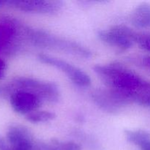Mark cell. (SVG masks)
<instances>
[{
	"mask_svg": "<svg viewBox=\"0 0 150 150\" xmlns=\"http://www.w3.org/2000/svg\"><path fill=\"white\" fill-rule=\"evenodd\" d=\"M95 73L110 89L130 96L138 92H149L150 82L122 64H103L95 66ZM131 100V99H130Z\"/></svg>",
	"mask_w": 150,
	"mask_h": 150,
	"instance_id": "cell-1",
	"label": "cell"
},
{
	"mask_svg": "<svg viewBox=\"0 0 150 150\" xmlns=\"http://www.w3.org/2000/svg\"><path fill=\"white\" fill-rule=\"evenodd\" d=\"M28 36L31 42L38 46L59 50L82 58L88 59L92 56L91 51L80 44L63 39L44 31L31 30Z\"/></svg>",
	"mask_w": 150,
	"mask_h": 150,
	"instance_id": "cell-2",
	"label": "cell"
},
{
	"mask_svg": "<svg viewBox=\"0 0 150 150\" xmlns=\"http://www.w3.org/2000/svg\"><path fill=\"white\" fill-rule=\"evenodd\" d=\"M12 85L18 88V90L35 94L42 101L56 103L59 100L60 93L58 86L52 82L43 81L32 78L18 77L13 81Z\"/></svg>",
	"mask_w": 150,
	"mask_h": 150,
	"instance_id": "cell-3",
	"label": "cell"
},
{
	"mask_svg": "<svg viewBox=\"0 0 150 150\" xmlns=\"http://www.w3.org/2000/svg\"><path fill=\"white\" fill-rule=\"evenodd\" d=\"M92 98L101 110L110 114H116L122 107L132 103L130 95L110 88L94 91Z\"/></svg>",
	"mask_w": 150,
	"mask_h": 150,
	"instance_id": "cell-4",
	"label": "cell"
},
{
	"mask_svg": "<svg viewBox=\"0 0 150 150\" xmlns=\"http://www.w3.org/2000/svg\"><path fill=\"white\" fill-rule=\"evenodd\" d=\"M38 59L41 62L53 66L65 73L67 77L77 86L81 87L90 86L91 79L89 76L76 66L64 60L46 54H40L38 56Z\"/></svg>",
	"mask_w": 150,
	"mask_h": 150,
	"instance_id": "cell-5",
	"label": "cell"
},
{
	"mask_svg": "<svg viewBox=\"0 0 150 150\" xmlns=\"http://www.w3.org/2000/svg\"><path fill=\"white\" fill-rule=\"evenodd\" d=\"M4 3L21 11L38 14L55 13L63 7V1L59 0H17Z\"/></svg>",
	"mask_w": 150,
	"mask_h": 150,
	"instance_id": "cell-6",
	"label": "cell"
},
{
	"mask_svg": "<svg viewBox=\"0 0 150 150\" xmlns=\"http://www.w3.org/2000/svg\"><path fill=\"white\" fill-rule=\"evenodd\" d=\"M6 140L9 150H32L33 137L31 132L24 126L13 125L7 129Z\"/></svg>",
	"mask_w": 150,
	"mask_h": 150,
	"instance_id": "cell-7",
	"label": "cell"
},
{
	"mask_svg": "<svg viewBox=\"0 0 150 150\" xmlns=\"http://www.w3.org/2000/svg\"><path fill=\"white\" fill-rule=\"evenodd\" d=\"M10 105L16 113L28 115L40 106L42 100L35 94L17 90L10 95Z\"/></svg>",
	"mask_w": 150,
	"mask_h": 150,
	"instance_id": "cell-8",
	"label": "cell"
},
{
	"mask_svg": "<svg viewBox=\"0 0 150 150\" xmlns=\"http://www.w3.org/2000/svg\"><path fill=\"white\" fill-rule=\"evenodd\" d=\"M98 36L103 42L123 50L128 49L133 45V42L119 31L115 26L109 29L98 31Z\"/></svg>",
	"mask_w": 150,
	"mask_h": 150,
	"instance_id": "cell-9",
	"label": "cell"
},
{
	"mask_svg": "<svg viewBox=\"0 0 150 150\" xmlns=\"http://www.w3.org/2000/svg\"><path fill=\"white\" fill-rule=\"evenodd\" d=\"M130 21L138 29L150 28V4L144 2L139 4L132 12Z\"/></svg>",
	"mask_w": 150,
	"mask_h": 150,
	"instance_id": "cell-10",
	"label": "cell"
},
{
	"mask_svg": "<svg viewBox=\"0 0 150 150\" xmlns=\"http://www.w3.org/2000/svg\"><path fill=\"white\" fill-rule=\"evenodd\" d=\"M115 26L133 43L136 42L142 49L150 53V33L136 32L125 25H117Z\"/></svg>",
	"mask_w": 150,
	"mask_h": 150,
	"instance_id": "cell-11",
	"label": "cell"
},
{
	"mask_svg": "<svg viewBox=\"0 0 150 150\" xmlns=\"http://www.w3.org/2000/svg\"><path fill=\"white\" fill-rule=\"evenodd\" d=\"M125 135L129 142L139 146L150 141V133L144 130H126Z\"/></svg>",
	"mask_w": 150,
	"mask_h": 150,
	"instance_id": "cell-12",
	"label": "cell"
},
{
	"mask_svg": "<svg viewBox=\"0 0 150 150\" xmlns=\"http://www.w3.org/2000/svg\"><path fill=\"white\" fill-rule=\"evenodd\" d=\"M56 114L53 112L45 111H34L26 115V120L32 123L46 122L55 119Z\"/></svg>",
	"mask_w": 150,
	"mask_h": 150,
	"instance_id": "cell-13",
	"label": "cell"
},
{
	"mask_svg": "<svg viewBox=\"0 0 150 150\" xmlns=\"http://www.w3.org/2000/svg\"><path fill=\"white\" fill-rule=\"evenodd\" d=\"M131 102L142 106L150 108V92H138L130 95Z\"/></svg>",
	"mask_w": 150,
	"mask_h": 150,
	"instance_id": "cell-14",
	"label": "cell"
},
{
	"mask_svg": "<svg viewBox=\"0 0 150 150\" xmlns=\"http://www.w3.org/2000/svg\"><path fill=\"white\" fill-rule=\"evenodd\" d=\"M54 150H81V146L78 144L70 142H62L59 140H52Z\"/></svg>",
	"mask_w": 150,
	"mask_h": 150,
	"instance_id": "cell-15",
	"label": "cell"
},
{
	"mask_svg": "<svg viewBox=\"0 0 150 150\" xmlns=\"http://www.w3.org/2000/svg\"><path fill=\"white\" fill-rule=\"evenodd\" d=\"M140 63L144 67L150 70V56H143L141 57Z\"/></svg>",
	"mask_w": 150,
	"mask_h": 150,
	"instance_id": "cell-16",
	"label": "cell"
},
{
	"mask_svg": "<svg viewBox=\"0 0 150 150\" xmlns=\"http://www.w3.org/2000/svg\"><path fill=\"white\" fill-rule=\"evenodd\" d=\"M9 149L10 146L6 139L0 135V150H9Z\"/></svg>",
	"mask_w": 150,
	"mask_h": 150,
	"instance_id": "cell-17",
	"label": "cell"
},
{
	"mask_svg": "<svg viewBox=\"0 0 150 150\" xmlns=\"http://www.w3.org/2000/svg\"><path fill=\"white\" fill-rule=\"evenodd\" d=\"M4 71H5V63L0 59V78L4 76Z\"/></svg>",
	"mask_w": 150,
	"mask_h": 150,
	"instance_id": "cell-18",
	"label": "cell"
},
{
	"mask_svg": "<svg viewBox=\"0 0 150 150\" xmlns=\"http://www.w3.org/2000/svg\"><path fill=\"white\" fill-rule=\"evenodd\" d=\"M142 150H150V141H148L146 143L143 144L141 146H139Z\"/></svg>",
	"mask_w": 150,
	"mask_h": 150,
	"instance_id": "cell-19",
	"label": "cell"
},
{
	"mask_svg": "<svg viewBox=\"0 0 150 150\" xmlns=\"http://www.w3.org/2000/svg\"><path fill=\"white\" fill-rule=\"evenodd\" d=\"M52 150H54V149H52Z\"/></svg>",
	"mask_w": 150,
	"mask_h": 150,
	"instance_id": "cell-20",
	"label": "cell"
}]
</instances>
